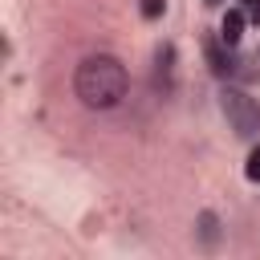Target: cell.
Listing matches in <instances>:
<instances>
[{"label": "cell", "mask_w": 260, "mask_h": 260, "mask_svg": "<svg viewBox=\"0 0 260 260\" xmlns=\"http://www.w3.org/2000/svg\"><path fill=\"white\" fill-rule=\"evenodd\" d=\"M195 232H199V244H203V248H215V244H219V219H215V211H199Z\"/></svg>", "instance_id": "cell-5"}, {"label": "cell", "mask_w": 260, "mask_h": 260, "mask_svg": "<svg viewBox=\"0 0 260 260\" xmlns=\"http://www.w3.org/2000/svg\"><path fill=\"white\" fill-rule=\"evenodd\" d=\"M162 12H167V0H142V16L146 20H158Z\"/></svg>", "instance_id": "cell-7"}, {"label": "cell", "mask_w": 260, "mask_h": 260, "mask_svg": "<svg viewBox=\"0 0 260 260\" xmlns=\"http://www.w3.org/2000/svg\"><path fill=\"white\" fill-rule=\"evenodd\" d=\"M130 89V73L114 53H89L73 69V93L89 110H114Z\"/></svg>", "instance_id": "cell-1"}, {"label": "cell", "mask_w": 260, "mask_h": 260, "mask_svg": "<svg viewBox=\"0 0 260 260\" xmlns=\"http://www.w3.org/2000/svg\"><path fill=\"white\" fill-rule=\"evenodd\" d=\"M154 89L158 93H171L175 89V45L162 41L158 53H154Z\"/></svg>", "instance_id": "cell-3"}, {"label": "cell", "mask_w": 260, "mask_h": 260, "mask_svg": "<svg viewBox=\"0 0 260 260\" xmlns=\"http://www.w3.org/2000/svg\"><path fill=\"white\" fill-rule=\"evenodd\" d=\"M244 4H248V16L260 24V0H244Z\"/></svg>", "instance_id": "cell-9"}, {"label": "cell", "mask_w": 260, "mask_h": 260, "mask_svg": "<svg viewBox=\"0 0 260 260\" xmlns=\"http://www.w3.org/2000/svg\"><path fill=\"white\" fill-rule=\"evenodd\" d=\"M244 175H248L252 183H260V146L248 154V162H244Z\"/></svg>", "instance_id": "cell-8"}, {"label": "cell", "mask_w": 260, "mask_h": 260, "mask_svg": "<svg viewBox=\"0 0 260 260\" xmlns=\"http://www.w3.org/2000/svg\"><path fill=\"white\" fill-rule=\"evenodd\" d=\"M244 24H248V16H244L240 8H228V12H223V20H219V41H223L228 49H236V45H240V37H244Z\"/></svg>", "instance_id": "cell-4"}, {"label": "cell", "mask_w": 260, "mask_h": 260, "mask_svg": "<svg viewBox=\"0 0 260 260\" xmlns=\"http://www.w3.org/2000/svg\"><path fill=\"white\" fill-rule=\"evenodd\" d=\"M207 61H211V73H215V77H228V73L236 69V61H232L219 45H207Z\"/></svg>", "instance_id": "cell-6"}, {"label": "cell", "mask_w": 260, "mask_h": 260, "mask_svg": "<svg viewBox=\"0 0 260 260\" xmlns=\"http://www.w3.org/2000/svg\"><path fill=\"white\" fill-rule=\"evenodd\" d=\"M203 4H219V0H203Z\"/></svg>", "instance_id": "cell-10"}, {"label": "cell", "mask_w": 260, "mask_h": 260, "mask_svg": "<svg viewBox=\"0 0 260 260\" xmlns=\"http://www.w3.org/2000/svg\"><path fill=\"white\" fill-rule=\"evenodd\" d=\"M219 106H223L228 126H232L240 138H256V134H260V106H256L244 89H223V93H219Z\"/></svg>", "instance_id": "cell-2"}]
</instances>
